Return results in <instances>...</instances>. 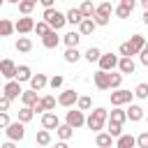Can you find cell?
I'll list each match as a JSON object with an SVG mask.
<instances>
[{
	"label": "cell",
	"mask_w": 148,
	"mask_h": 148,
	"mask_svg": "<svg viewBox=\"0 0 148 148\" xmlns=\"http://www.w3.org/2000/svg\"><path fill=\"white\" fill-rule=\"evenodd\" d=\"M109 123V111L106 109H102V106H97V109H92L90 111V116H88V120H86V125H88V130H92V132H102L104 130V125Z\"/></svg>",
	"instance_id": "obj_1"
},
{
	"label": "cell",
	"mask_w": 148,
	"mask_h": 148,
	"mask_svg": "<svg viewBox=\"0 0 148 148\" xmlns=\"http://www.w3.org/2000/svg\"><path fill=\"white\" fill-rule=\"evenodd\" d=\"M42 21H46L49 25H51V30H60L65 23H67V14H62V12H58L56 7L53 9H44V14H42Z\"/></svg>",
	"instance_id": "obj_2"
},
{
	"label": "cell",
	"mask_w": 148,
	"mask_h": 148,
	"mask_svg": "<svg viewBox=\"0 0 148 148\" xmlns=\"http://www.w3.org/2000/svg\"><path fill=\"white\" fill-rule=\"evenodd\" d=\"M132 99H134V90L120 88V90H113V92H111V106H113V109H118V106H123V104H132Z\"/></svg>",
	"instance_id": "obj_3"
},
{
	"label": "cell",
	"mask_w": 148,
	"mask_h": 148,
	"mask_svg": "<svg viewBox=\"0 0 148 148\" xmlns=\"http://www.w3.org/2000/svg\"><path fill=\"white\" fill-rule=\"evenodd\" d=\"M58 104H60V106H65V109H72L74 104H79V92H76L74 88L62 90V92L58 95Z\"/></svg>",
	"instance_id": "obj_4"
},
{
	"label": "cell",
	"mask_w": 148,
	"mask_h": 148,
	"mask_svg": "<svg viewBox=\"0 0 148 148\" xmlns=\"http://www.w3.org/2000/svg\"><path fill=\"white\" fill-rule=\"evenodd\" d=\"M86 116H83V111H79V109H72V111H67V116H65V123L72 127V130H79V127H83L86 125Z\"/></svg>",
	"instance_id": "obj_5"
},
{
	"label": "cell",
	"mask_w": 148,
	"mask_h": 148,
	"mask_svg": "<svg viewBox=\"0 0 148 148\" xmlns=\"http://www.w3.org/2000/svg\"><path fill=\"white\" fill-rule=\"evenodd\" d=\"M5 134H7V139L14 141V143H16V141H23V136H25V125L16 120V123H12V125L5 130Z\"/></svg>",
	"instance_id": "obj_6"
},
{
	"label": "cell",
	"mask_w": 148,
	"mask_h": 148,
	"mask_svg": "<svg viewBox=\"0 0 148 148\" xmlns=\"http://www.w3.org/2000/svg\"><path fill=\"white\" fill-rule=\"evenodd\" d=\"M118 62H120V58H118L116 53H104V56L99 58V62H97V65H99V69H102V72H109V74H111V72L118 67Z\"/></svg>",
	"instance_id": "obj_7"
},
{
	"label": "cell",
	"mask_w": 148,
	"mask_h": 148,
	"mask_svg": "<svg viewBox=\"0 0 148 148\" xmlns=\"http://www.w3.org/2000/svg\"><path fill=\"white\" fill-rule=\"evenodd\" d=\"M16 69H18V65H16L12 58H2L0 72H2V76H5L7 81H16Z\"/></svg>",
	"instance_id": "obj_8"
},
{
	"label": "cell",
	"mask_w": 148,
	"mask_h": 148,
	"mask_svg": "<svg viewBox=\"0 0 148 148\" xmlns=\"http://www.w3.org/2000/svg\"><path fill=\"white\" fill-rule=\"evenodd\" d=\"M25 90L21 88V83L18 81H7L5 83V88H2V95L7 97V99H16V97H21Z\"/></svg>",
	"instance_id": "obj_9"
},
{
	"label": "cell",
	"mask_w": 148,
	"mask_h": 148,
	"mask_svg": "<svg viewBox=\"0 0 148 148\" xmlns=\"http://www.w3.org/2000/svg\"><path fill=\"white\" fill-rule=\"evenodd\" d=\"M35 21H32V16H21L18 21H16V32L18 35H28V32H35Z\"/></svg>",
	"instance_id": "obj_10"
},
{
	"label": "cell",
	"mask_w": 148,
	"mask_h": 148,
	"mask_svg": "<svg viewBox=\"0 0 148 148\" xmlns=\"http://www.w3.org/2000/svg\"><path fill=\"white\" fill-rule=\"evenodd\" d=\"M92 81H95V86H97L99 90H111V74H109V72L97 69L95 76H92Z\"/></svg>",
	"instance_id": "obj_11"
},
{
	"label": "cell",
	"mask_w": 148,
	"mask_h": 148,
	"mask_svg": "<svg viewBox=\"0 0 148 148\" xmlns=\"http://www.w3.org/2000/svg\"><path fill=\"white\" fill-rule=\"evenodd\" d=\"M134 7H136L134 0H123V2L116 7V16H118V18H127V16L134 12Z\"/></svg>",
	"instance_id": "obj_12"
},
{
	"label": "cell",
	"mask_w": 148,
	"mask_h": 148,
	"mask_svg": "<svg viewBox=\"0 0 148 148\" xmlns=\"http://www.w3.org/2000/svg\"><path fill=\"white\" fill-rule=\"evenodd\" d=\"M60 125H62V123H60V118H58L53 111L42 116V127H44V130H49V132H51V130H58Z\"/></svg>",
	"instance_id": "obj_13"
},
{
	"label": "cell",
	"mask_w": 148,
	"mask_h": 148,
	"mask_svg": "<svg viewBox=\"0 0 148 148\" xmlns=\"http://www.w3.org/2000/svg\"><path fill=\"white\" fill-rule=\"evenodd\" d=\"M113 146L116 143H113V136L109 132H99L95 136V148H113Z\"/></svg>",
	"instance_id": "obj_14"
},
{
	"label": "cell",
	"mask_w": 148,
	"mask_h": 148,
	"mask_svg": "<svg viewBox=\"0 0 148 148\" xmlns=\"http://www.w3.org/2000/svg\"><path fill=\"white\" fill-rule=\"evenodd\" d=\"M39 99H42V97H37L35 90H25V92L21 95V102H23V106H28V109H35V106L39 104Z\"/></svg>",
	"instance_id": "obj_15"
},
{
	"label": "cell",
	"mask_w": 148,
	"mask_h": 148,
	"mask_svg": "<svg viewBox=\"0 0 148 148\" xmlns=\"http://www.w3.org/2000/svg\"><path fill=\"white\" fill-rule=\"evenodd\" d=\"M79 42H81V32H76V30H72V32L62 35V44H65L67 49H76V46H79Z\"/></svg>",
	"instance_id": "obj_16"
},
{
	"label": "cell",
	"mask_w": 148,
	"mask_h": 148,
	"mask_svg": "<svg viewBox=\"0 0 148 148\" xmlns=\"http://www.w3.org/2000/svg\"><path fill=\"white\" fill-rule=\"evenodd\" d=\"M46 86H49V79H46V74H35V76H32V81H30V90H35V92L44 90Z\"/></svg>",
	"instance_id": "obj_17"
},
{
	"label": "cell",
	"mask_w": 148,
	"mask_h": 148,
	"mask_svg": "<svg viewBox=\"0 0 148 148\" xmlns=\"http://www.w3.org/2000/svg\"><path fill=\"white\" fill-rule=\"evenodd\" d=\"M134 69H136V65H134V60L132 58H120V62H118V72L125 76V74H134Z\"/></svg>",
	"instance_id": "obj_18"
},
{
	"label": "cell",
	"mask_w": 148,
	"mask_h": 148,
	"mask_svg": "<svg viewBox=\"0 0 148 148\" xmlns=\"http://www.w3.org/2000/svg\"><path fill=\"white\" fill-rule=\"evenodd\" d=\"M127 42H130V44H132V49H134V51H136V56H139V53H141V51H143V49H146V44H148V42H146V37H143V35H132V37H130V39H127Z\"/></svg>",
	"instance_id": "obj_19"
},
{
	"label": "cell",
	"mask_w": 148,
	"mask_h": 148,
	"mask_svg": "<svg viewBox=\"0 0 148 148\" xmlns=\"http://www.w3.org/2000/svg\"><path fill=\"white\" fill-rule=\"evenodd\" d=\"M32 69L28 67V65H18V69H16V81L18 83H23V81H32Z\"/></svg>",
	"instance_id": "obj_20"
},
{
	"label": "cell",
	"mask_w": 148,
	"mask_h": 148,
	"mask_svg": "<svg viewBox=\"0 0 148 148\" xmlns=\"http://www.w3.org/2000/svg\"><path fill=\"white\" fill-rule=\"evenodd\" d=\"M67 23H72V25H81V23H83V14H81L79 7H72V9L67 12Z\"/></svg>",
	"instance_id": "obj_21"
},
{
	"label": "cell",
	"mask_w": 148,
	"mask_h": 148,
	"mask_svg": "<svg viewBox=\"0 0 148 148\" xmlns=\"http://www.w3.org/2000/svg\"><path fill=\"white\" fill-rule=\"evenodd\" d=\"M58 44H60V37H58V32H56V30H51V32L42 39V46H44V49H56Z\"/></svg>",
	"instance_id": "obj_22"
},
{
	"label": "cell",
	"mask_w": 148,
	"mask_h": 148,
	"mask_svg": "<svg viewBox=\"0 0 148 148\" xmlns=\"http://www.w3.org/2000/svg\"><path fill=\"white\" fill-rule=\"evenodd\" d=\"M141 118H143V109H141L139 104H130V109H127V120L139 123Z\"/></svg>",
	"instance_id": "obj_23"
},
{
	"label": "cell",
	"mask_w": 148,
	"mask_h": 148,
	"mask_svg": "<svg viewBox=\"0 0 148 148\" xmlns=\"http://www.w3.org/2000/svg\"><path fill=\"white\" fill-rule=\"evenodd\" d=\"M136 146V136L132 134H123L120 139H116V148H134Z\"/></svg>",
	"instance_id": "obj_24"
},
{
	"label": "cell",
	"mask_w": 148,
	"mask_h": 148,
	"mask_svg": "<svg viewBox=\"0 0 148 148\" xmlns=\"http://www.w3.org/2000/svg\"><path fill=\"white\" fill-rule=\"evenodd\" d=\"M95 28H97V25H95L92 18H83V23L79 25V32H81V37H88V35L95 32Z\"/></svg>",
	"instance_id": "obj_25"
},
{
	"label": "cell",
	"mask_w": 148,
	"mask_h": 148,
	"mask_svg": "<svg viewBox=\"0 0 148 148\" xmlns=\"http://www.w3.org/2000/svg\"><path fill=\"white\" fill-rule=\"evenodd\" d=\"M127 120V111H123L120 106L118 109H113L111 113H109V123H118V125H123Z\"/></svg>",
	"instance_id": "obj_26"
},
{
	"label": "cell",
	"mask_w": 148,
	"mask_h": 148,
	"mask_svg": "<svg viewBox=\"0 0 148 148\" xmlns=\"http://www.w3.org/2000/svg\"><path fill=\"white\" fill-rule=\"evenodd\" d=\"M16 51L30 53V51H32V39H30V37H18V39H16Z\"/></svg>",
	"instance_id": "obj_27"
},
{
	"label": "cell",
	"mask_w": 148,
	"mask_h": 148,
	"mask_svg": "<svg viewBox=\"0 0 148 148\" xmlns=\"http://www.w3.org/2000/svg\"><path fill=\"white\" fill-rule=\"evenodd\" d=\"M39 106L44 109V113H51V111L56 109V97H53V95H44V97L39 99Z\"/></svg>",
	"instance_id": "obj_28"
},
{
	"label": "cell",
	"mask_w": 148,
	"mask_h": 148,
	"mask_svg": "<svg viewBox=\"0 0 148 148\" xmlns=\"http://www.w3.org/2000/svg\"><path fill=\"white\" fill-rule=\"evenodd\" d=\"M56 134H58V139H60V141H69V139H72V134H74V130H72L67 123H62V125L56 130Z\"/></svg>",
	"instance_id": "obj_29"
},
{
	"label": "cell",
	"mask_w": 148,
	"mask_h": 148,
	"mask_svg": "<svg viewBox=\"0 0 148 148\" xmlns=\"http://www.w3.org/2000/svg\"><path fill=\"white\" fill-rule=\"evenodd\" d=\"M35 141H37L42 148H49V143H51V132H49V130H39V132L35 134Z\"/></svg>",
	"instance_id": "obj_30"
},
{
	"label": "cell",
	"mask_w": 148,
	"mask_h": 148,
	"mask_svg": "<svg viewBox=\"0 0 148 148\" xmlns=\"http://www.w3.org/2000/svg\"><path fill=\"white\" fill-rule=\"evenodd\" d=\"M37 7V0H21L18 2V12L23 14V16H30V12Z\"/></svg>",
	"instance_id": "obj_31"
},
{
	"label": "cell",
	"mask_w": 148,
	"mask_h": 148,
	"mask_svg": "<svg viewBox=\"0 0 148 148\" xmlns=\"http://www.w3.org/2000/svg\"><path fill=\"white\" fill-rule=\"evenodd\" d=\"M79 9H81V14H83V18H92V16L97 14V7H95V5L90 2V0H86V2H83V5L79 7Z\"/></svg>",
	"instance_id": "obj_32"
},
{
	"label": "cell",
	"mask_w": 148,
	"mask_h": 148,
	"mask_svg": "<svg viewBox=\"0 0 148 148\" xmlns=\"http://www.w3.org/2000/svg\"><path fill=\"white\" fill-rule=\"evenodd\" d=\"M14 30H16V23H12L9 18H2V21H0V35H2V37H9Z\"/></svg>",
	"instance_id": "obj_33"
},
{
	"label": "cell",
	"mask_w": 148,
	"mask_h": 148,
	"mask_svg": "<svg viewBox=\"0 0 148 148\" xmlns=\"http://www.w3.org/2000/svg\"><path fill=\"white\" fill-rule=\"evenodd\" d=\"M83 56H86V60H88V62H99V58H102L104 53H102L97 46H90V49H88Z\"/></svg>",
	"instance_id": "obj_34"
},
{
	"label": "cell",
	"mask_w": 148,
	"mask_h": 148,
	"mask_svg": "<svg viewBox=\"0 0 148 148\" xmlns=\"http://www.w3.org/2000/svg\"><path fill=\"white\" fill-rule=\"evenodd\" d=\"M32 118H35V111H32V109H28V106H21V111H18V123H23V125H25V123H30Z\"/></svg>",
	"instance_id": "obj_35"
},
{
	"label": "cell",
	"mask_w": 148,
	"mask_h": 148,
	"mask_svg": "<svg viewBox=\"0 0 148 148\" xmlns=\"http://www.w3.org/2000/svg\"><path fill=\"white\" fill-rule=\"evenodd\" d=\"M118 53H120V58H132V56H136V51L132 49V44H130V42H123V44H120V49H118Z\"/></svg>",
	"instance_id": "obj_36"
},
{
	"label": "cell",
	"mask_w": 148,
	"mask_h": 148,
	"mask_svg": "<svg viewBox=\"0 0 148 148\" xmlns=\"http://www.w3.org/2000/svg\"><path fill=\"white\" fill-rule=\"evenodd\" d=\"M106 132H109L113 139H120V136H123V125H118V123H106Z\"/></svg>",
	"instance_id": "obj_37"
},
{
	"label": "cell",
	"mask_w": 148,
	"mask_h": 148,
	"mask_svg": "<svg viewBox=\"0 0 148 148\" xmlns=\"http://www.w3.org/2000/svg\"><path fill=\"white\" fill-rule=\"evenodd\" d=\"M35 32H37V35H39V37L44 39V37H46V35L51 32V25H49L46 21H37V25H35Z\"/></svg>",
	"instance_id": "obj_38"
},
{
	"label": "cell",
	"mask_w": 148,
	"mask_h": 148,
	"mask_svg": "<svg viewBox=\"0 0 148 148\" xmlns=\"http://www.w3.org/2000/svg\"><path fill=\"white\" fill-rule=\"evenodd\" d=\"M79 58H81L79 49H67L65 51V62H79Z\"/></svg>",
	"instance_id": "obj_39"
},
{
	"label": "cell",
	"mask_w": 148,
	"mask_h": 148,
	"mask_svg": "<svg viewBox=\"0 0 148 148\" xmlns=\"http://www.w3.org/2000/svg\"><path fill=\"white\" fill-rule=\"evenodd\" d=\"M120 83H123V74L120 72H111V92L120 90Z\"/></svg>",
	"instance_id": "obj_40"
},
{
	"label": "cell",
	"mask_w": 148,
	"mask_h": 148,
	"mask_svg": "<svg viewBox=\"0 0 148 148\" xmlns=\"http://www.w3.org/2000/svg\"><path fill=\"white\" fill-rule=\"evenodd\" d=\"M90 106H92L90 97H88V95H81V97H79V104H76V109H79V111H90Z\"/></svg>",
	"instance_id": "obj_41"
},
{
	"label": "cell",
	"mask_w": 148,
	"mask_h": 148,
	"mask_svg": "<svg viewBox=\"0 0 148 148\" xmlns=\"http://www.w3.org/2000/svg\"><path fill=\"white\" fill-rule=\"evenodd\" d=\"M134 97H139V99H148V83H139V86L134 88Z\"/></svg>",
	"instance_id": "obj_42"
},
{
	"label": "cell",
	"mask_w": 148,
	"mask_h": 148,
	"mask_svg": "<svg viewBox=\"0 0 148 148\" xmlns=\"http://www.w3.org/2000/svg\"><path fill=\"white\" fill-rule=\"evenodd\" d=\"M97 12H99V14H104V16H111V12H116V9L111 7V2H102V5L97 7Z\"/></svg>",
	"instance_id": "obj_43"
},
{
	"label": "cell",
	"mask_w": 148,
	"mask_h": 148,
	"mask_svg": "<svg viewBox=\"0 0 148 148\" xmlns=\"http://www.w3.org/2000/svg\"><path fill=\"white\" fill-rule=\"evenodd\" d=\"M109 18H111V16H104V14H99V12H97V14L92 16L95 25H109Z\"/></svg>",
	"instance_id": "obj_44"
},
{
	"label": "cell",
	"mask_w": 148,
	"mask_h": 148,
	"mask_svg": "<svg viewBox=\"0 0 148 148\" xmlns=\"http://www.w3.org/2000/svg\"><path fill=\"white\" fill-rule=\"evenodd\" d=\"M49 86H51L53 90H58V88H62V76H60V74H56V76H51V79H49Z\"/></svg>",
	"instance_id": "obj_45"
},
{
	"label": "cell",
	"mask_w": 148,
	"mask_h": 148,
	"mask_svg": "<svg viewBox=\"0 0 148 148\" xmlns=\"http://www.w3.org/2000/svg\"><path fill=\"white\" fill-rule=\"evenodd\" d=\"M136 146H139V148H148V132H141V134L136 136Z\"/></svg>",
	"instance_id": "obj_46"
},
{
	"label": "cell",
	"mask_w": 148,
	"mask_h": 148,
	"mask_svg": "<svg viewBox=\"0 0 148 148\" xmlns=\"http://www.w3.org/2000/svg\"><path fill=\"white\" fill-rule=\"evenodd\" d=\"M9 104H12V99H7V97L2 95V99H0V113H7V111H9Z\"/></svg>",
	"instance_id": "obj_47"
},
{
	"label": "cell",
	"mask_w": 148,
	"mask_h": 148,
	"mask_svg": "<svg viewBox=\"0 0 148 148\" xmlns=\"http://www.w3.org/2000/svg\"><path fill=\"white\" fill-rule=\"evenodd\" d=\"M9 125H12V120H9V113H0V127H5V130H7Z\"/></svg>",
	"instance_id": "obj_48"
},
{
	"label": "cell",
	"mask_w": 148,
	"mask_h": 148,
	"mask_svg": "<svg viewBox=\"0 0 148 148\" xmlns=\"http://www.w3.org/2000/svg\"><path fill=\"white\" fill-rule=\"evenodd\" d=\"M139 60H141V65H146V67H148V51H146V49L139 53Z\"/></svg>",
	"instance_id": "obj_49"
},
{
	"label": "cell",
	"mask_w": 148,
	"mask_h": 148,
	"mask_svg": "<svg viewBox=\"0 0 148 148\" xmlns=\"http://www.w3.org/2000/svg\"><path fill=\"white\" fill-rule=\"evenodd\" d=\"M42 7L44 9H53V0H42Z\"/></svg>",
	"instance_id": "obj_50"
},
{
	"label": "cell",
	"mask_w": 148,
	"mask_h": 148,
	"mask_svg": "<svg viewBox=\"0 0 148 148\" xmlns=\"http://www.w3.org/2000/svg\"><path fill=\"white\" fill-rule=\"evenodd\" d=\"M2 148H16V143L14 141H7V143H2Z\"/></svg>",
	"instance_id": "obj_51"
},
{
	"label": "cell",
	"mask_w": 148,
	"mask_h": 148,
	"mask_svg": "<svg viewBox=\"0 0 148 148\" xmlns=\"http://www.w3.org/2000/svg\"><path fill=\"white\" fill-rule=\"evenodd\" d=\"M56 148H69V146H67V141H58V143H56Z\"/></svg>",
	"instance_id": "obj_52"
},
{
	"label": "cell",
	"mask_w": 148,
	"mask_h": 148,
	"mask_svg": "<svg viewBox=\"0 0 148 148\" xmlns=\"http://www.w3.org/2000/svg\"><path fill=\"white\" fill-rule=\"evenodd\" d=\"M143 23L148 25V12H143Z\"/></svg>",
	"instance_id": "obj_53"
},
{
	"label": "cell",
	"mask_w": 148,
	"mask_h": 148,
	"mask_svg": "<svg viewBox=\"0 0 148 148\" xmlns=\"http://www.w3.org/2000/svg\"><path fill=\"white\" fill-rule=\"evenodd\" d=\"M146 51H148V44H146Z\"/></svg>",
	"instance_id": "obj_54"
},
{
	"label": "cell",
	"mask_w": 148,
	"mask_h": 148,
	"mask_svg": "<svg viewBox=\"0 0 148 148\" xmlns=\"http://www.w3.org/2000/svg\"><path fill=\"white\" fill-rule=\"evenodd\" d=\"M113 148H116V146H113Z\"/></svg>",
	"instance_id": "obj_55"
},
{
	"label": "cell",
	"mask_w": 148,
	"mask_h": 148,
	"mask_svg": "<svg viewBox=\"0 0 148 148\" xmlns=\"http://www.w3.org/2000/svg\"><path fill=\"white\" fill-rule=\"evenodd\" d=\"M146 120H148V118H146Z\"/></svg>",
	"instance_id": "obj_56"
}]
</instances>
